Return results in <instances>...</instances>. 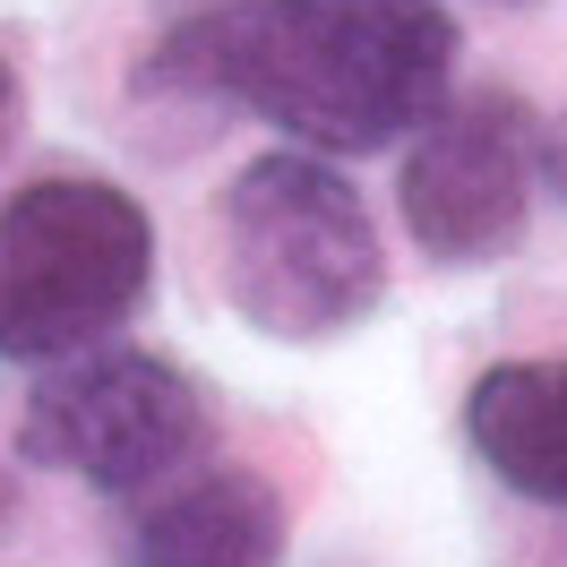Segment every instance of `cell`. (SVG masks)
Wrapping results in <instances>:
<instances>
[{"mask_svg": "<svg viewBox=\"0 0 567 567\" xmlns=\"http://www.w3.org/2000/svg\"><path fill=\"white\" fill-rule=\"evenodd\" d=\"M215 284L267 344H336L388 292L361 189L310 155H249L215 198Z\"/></svg>", "mask_w": 567, "mask_h": 567, "instance_id": "2", "label": "cell"}, {"mask_svg": "<svg viewBox=\"0 0 567 567\" xmlns=\"http://www.w3.org/2000/svg\"><path fill=\"white\" fill-rule=\"evenodd\" d=\"M284 542H292V516L276 482L224 464L146 498V516L130 525V567H284Z\"/></svg>", "mask_w": 567, "mask_h": 567, "instance_id": "6", "label": "cell"}, {"mask_svg": "<svg viewBox=\"0 0 567 567\" xmlns=\"http://www.w3.org/2000/svg\"><path fill=\"white\" fill-rule=\"evenodd\" d=\"M404 233L430 267H491L525 241L533 215V112L507 86L447 95L422 130L404 138L395 173Z\"/></svg>", "mask_w": 567, "mask_h": 567, "instance_id": "5", "label": "cell"}, {"mask_svg": "<svg viewBox=\"0 0 567 567\" xmlns=\"http://www.w3.org/2000/svg\"><path fill=\"white\" fill-rule=\"evenodd\" d=\"M18 130V70H9V52H0V146Z\"/></svg>", "mask_w": 567, "mask_h": 567, "instance_id": "9", "label": "cell"}, {"mask_svg": "<svg viewBox=\"0 0 567 567\" xmlns=\"http://www.w3.org/2000/svg\"><path fill=\"white\" fill-rule=\"evenodd\" d=\"M464 439L533 507H567V353L498 361L464 395Z\"/></svg>", "mask_w": 567, "mask_h": 567, "instance_id": "7", "label": "cell"}, {"mask_svg": "<svg viewBox=\"0 0 567 567\" xmlns=\"http://www.w3.org/2000/svg\"><path fill=\"white\" fill-rule=\"evenodd\" d=\"M155 95L241 104L284 146L379 155L456 95V18L439 0H233L164 35Z\"/></svg>", "mask_w": 567, "mask_h": 567, "instance_id": "1", "label": "cell"}, {"mask_svg": "<svg viewBox=\"0 0 567 567\" xmlns=\"http://www.w3.org/2000/svg\"><path fill=\"white\" fill-rule=\"evenodd\" d=\"M155 284V224L112 181H27L0 207V361H78Z\"/></svg>", "mask_w": 567, "mask_h": 567, "instance_id": "3", "label": "cell"}, {"mask_svg": "<svg viewBox=\"0 0 567 567\" xmlns=\"http://www.w3.org/2000/svg\"><path fill=\"white\" fill-rule=\"evenodd\" d=\"M533 181L567 207V112L559 121H533Z\"/></svg>", "mask_w": 567, "mask_h": 567, "instance_id": "8", "label": "cell"}, {"mask_svg": "<svg viewBox=\"0 0 567 567\" xmlns=\"http://www.w3.org/2000/svg\"><path fill=\"white\" fill-rule=\"evenodd\" d=\"M0 507H9V491H0Z\"/></svg>", "mask_w": 567, "mask_h": 567, "instance_id": "10", "label": "cell"}, {"mask_svg": "<svg viewBox=\"0 0 567 567\" xmlns=\"http://www.w3.org/2000/svg\"><path fill=\"white\" fill-rule=\"evenodd\" d=\"M198 439H207L198 379L138 344L52 361L18 413V456L95 491H155Z\"/></svg>", "mask_w": 567, "mask_h": 567, "instance_id": "4", "label": "cell"}]
</instances>
